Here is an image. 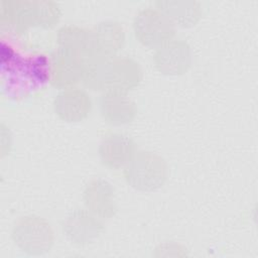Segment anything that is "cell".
Wrapping results in <instances>:
<instances>
[{"mask_svg": "<svg viewBox=\"0 0 258 258\" xmlns=\"http://www.w3.org/2000/svg\"><path fill=\"white\" fill-rule=\"evenodd\" d=\"M155 4L174 25L190 27L202 17L201 3L195 0H159Z\"/></svg>", "mask_w": 258, "mask_h": 258, "instance_id": "cell-15", "label": "cell"}, {"mask_svg": "<svg viewBox=\"0 0 258 258\" xmlns=\"http://www.w3.org/2000/svg\"><path fill=\"white\" fill-rule=\"evenodd\" d=\"M24 70L33 83L44 84L49 81V57L38 54L24 63Z\"/></svg>", "mask_w": 258, "mask_h": 258, "instance_id": "cell-16", "label": "cell"}, {"mask_svg": "<svg viewBox=\"0 0 258 258\" xmlns=\"http://www.w3.org/2000/svg\"><path fill=\"white\" fill-rule=\"evenodd\" d=\"M85 66L74 54L57 48L49 56V82L60 89L71 88L82 82Z\"/></svg>", "mask_w": 258, "mask_h": 258, "instance_id": "cell-9", "label": "cell"}, {"mask_svg": "<svg viewBox=\"0 0 258 258\" xmlns=\"http://www.w3.org/2000/svg\"><path fill=\"white\" fill-rule=\"evenodd\" d=\"M83 200L87 209L99 218L109 219L116 213L114 188L103 178L92 179L86 185Z\"/></svg>", "mask_w": 258, "mask_h": 258, "instance_id": "cell-13", "label": "cell"}, {"mask_svg": "<svg viewBox=\"0 0 258 258\" xmlns=\"http://www.w3.org/2000/svg\"><path fill=\"white\" fill-rule=\"evenodd\" d=\"M101 162L110 168H120L126 165L136 153L134 141L123 133L106 134L99 145Z\"/></svg>", "mask_w": 258, "mask_h": 258, "instance_id": "cell-12", "label": "cell"}, {"mask_svg": "<svg viewBox=\"0 0 258 258\" xmlns=\"http://www.w3.org/2000/svg\"><path fill=\"white\" fill-rule=\"evenodd\" d=\"M167 173L164 158L147 150L137 151L124 169L127 183L141 191H152L161 187L167 178Z\"/></svg>", "mask_w": 258, "mask_h": 258, "instance_id": "cell-3", "label": "cell"}, {"mask_svg": "<svg viewBox=\"0 0 258 258\" xmlns=\"http://www.w3.org/2000/svg\"><path fill=\"white\" fill-rule=\"evenodd\" d=\"M99 108L104 121L116 126L130 123L137 113L136 105L127 93L118 91L103 92L99 99Z\"/></svg>", "mask_w": 258, "mask_h": 258, "instance_id": "cell-11", "label": "cell"}, {"mask_svg": "<svg viewBox=\"0 0 258 258\" xmlns=\"http://www.w3.org/2000/svg\"><path fill=\"white\" fill-rule=\"evenodd\" d=\"M192 53L189 44L182 39H171L156 48L153 61L155 68L163 75L178 76L190 67Z\"/></svg>", "mask_w": 258, "mask_h": 258, "instance_id": "cell-7", "label": "cell"}, {"mask_svg": "<svg viewBox=\"0 0 258 258\" xmlns=\"http://www.w3.org/2000/svg\"><path fill=\"white\" fill-rule=\"evenodd\" d=\"M60 10L53 1L3 0L1 1V24L17 31L31 26L53 27L59 20Z\"/></svg>", "mask_w": 258, "mask_h": 258, "instance_id": "cell-2", "label": "cell"}, {"mask_svg": "<svg viewBox=\"0 0 258 258\" xmlns=\"http://www.w3.org/2000/svg\"><path fill=\"white\" fill-rule=\"evenodd\" d=\"M68 239L79 246L88 245L99 237L103 224L99 217L87 210H75L70 213L62 224Z\"/></svg>", "mask_w": 258, "mask_h": 258, "instance_id": "cell-8", "label": "cell"}, {"mask_svg": "<svg viewBox=\"0 0 258 258\" xmlns=\"http://www.w3.org/2000/svg\"><path fill=\"white\" fill-rule=\"evenodd\" d=\"M92 34L97 51L102 57L115 56L125 41L124 28L115 20L99 22L92 29Z\"/></svg>", "mask_w": 258, "mask_h": 258, "instance_id": "cell-14", "label": "cell"}, {"mask_svg": "<svg viewBox=\"0 0 258 258\" xmlns=\"http://www.w3.org/2000/svg\"><path fill=\"white\" fill-rule=\"evenodd\" d=\"M11 236L17 247L29 255H42L48 252L54 242L51 225L35 215L19 218L12 227Z\"/></svg>", "mask_w": 258, "mask_h": 258, "instance_id": "cell-4", "label": "cell"}, {"mask_svg": "<svg viewBox=\"0 0 258 258\" xmlns=\"http://www.w3.org/2000/svg\"><path fill=\"white\" fill-rule=\"evenodd\" d=\"M142 71L137 61L127 56L101 57L88 67L84 85L93 91H118L127 93L139 85Z\"/></svg>", "mask_w": 258, "mask_h": 258, "instance_id": "cell-1", "label": "cell"}, {"mask_svg": "<svg viewBox=\"0 0 258 258\" xmlns=\"http://www.w3.org/2000/svg\"><path fill=\"white\" fill-rule=\"evenodd\" d=\"M56 42L57 48L74 54L85 66L86 70L102 57L97 51L92 30L73 24L63 25L57 31Z\"/></svg>", "mask_w": 258, "mask_h": 258, "instance_id": "cell-6", "label": "cell"}, {"mask_svg": "<svg viewBox=\"0 0 258 258\" xmlns=\"http://www.w3.org/2000/svg\"><path fill=\"white\" fill-rule=\"evenodd\" d=\"M55 114L67 122H80L87 118L92 110L90 95L79 88L62 89L53 100Z\"/></svg>", "mask_w": 258, "mask_h": 258, "instance_id": "cell-10", "label": "cell"}, {"mask_svg": "<svg viewBox=\"0 0 258 258\" xmlns=\"http://www.w3.org/2000/svg\"><path fill=\"white\" fill-rule=\"evenodd\" d=\"M135 37L143 45L158 48L170 41L175 33L174 24L157 8L141 9L133 19Z\"/></svg>", "mask_w": 258, "mask_h": 258, "instance_id": "cell-5", "label": "cell"}]
</instances>
